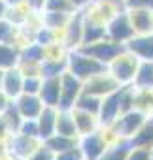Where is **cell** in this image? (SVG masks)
<instances>
[{"instance_id":"4fadbf2b","label":"cell","mask_w":153,"mask_h":160,"mask_svg":"<svg viewBox=\"0 0 153 160\" xmlns=\"http://www.w3.org/2000/svg\"><path fill=\"white\" fill-rule=\"evenodd\" d=\"M125 49L132 53L138 60H153V32L134 34L125 43Z\"/></svg>"},{"instance_id":"1f68e13d","label":"cell","mask_w":153,"mask_h":160,"mask_svg":"<svg viewBox=\"0 0 153 160\" xmlns=\"http://www.w3.org/2000/svg\"><path fill=\"white\" fill-rule=\"evenodd\" d=\"M25 160H55V152H53L44 141H40Z\"/></svg>"},{"instance_id":"60d3db41","label":"cell","mask_w":153,"mask_h":160,"mask_svg":"<svg viewBox=\"0 0 153 160\" xmlns=\"http://www.w3.org/2000/svg\"><path fill=\"white\" fill-rule=\"evenodd\" d=\"M91 2H104V4H113L117 8H123V0H91Z\"/></svg>"},{"instance_id":"7a4b0ae2","label":"cell","mask_w":153,"mask_h":160,"mask_svg":"<svg viewBox=\"0 0 153 160\" xmlns=\"http://www.w3.org/2000/svg\"><path fill=\"white\" fill-rule=\"evenodd\" d=\"M104 70H106L104 64H100L98 60L85 55L80 47L66 51V72H70L72 75L82 79V81H85V79H89L95 73H100Z\"/></svg>"},{"instance_id":"d4e9b609","label":"cell","mask_w":153,"mask_h":160,"mask_svg":"<svg viewBox=\"0 0 153 160\" xmlns=\"http://www.w3.org/2000/svg\"><path fill=\"white\" fill-rule=\"evenodd\" d=\"M55 134L68 136V138H78V130H76V124H74L72 109H59V111H57Z\"/></svg>"},{"instance_id":"5b68a950","label":"cell","mask_w":153,"mask_h":160,"mask_svg":"<svg viewBox=\"0 0 153 160\" xmlns=\"http://www.w3.org/2000/svg\"><path fill=\"white\" fill-rule=\"evenodd\" d=\"M134 36V28L130 25L129 13L125 8L117 10L106 23V38L115 42V43H127L130 38Z\"/></svg>"},{"instance_id":"f546056e","label":"cell","mask_w":153,"mask_h":160,"mask_svg":"<svg viewBox=\"0 0 153 160\" xmlns=\"http://www.w3.org/2000/svg\"><path fill=\"white\" fill-rule=\"evenodd\" d=\"M100 100L102 98H97L93 94H87V92H82L76 100L74 108L72 109H82V111H87V113H93L97 115L98 113V108H100Z\"/></svg>"},{"instance_id":"e0dca14e","label":"cell","mask_w":153,"mask_h":160,"mask_svg":"<svg viewBox=\"0 0 153 160\" xmlns=\"http://www.w3.org/2000/svg\"><path fill=\"white\" fill-rule=\"evenodd\" d=\"M106 38V25L97 21V19H91L85 15L83 12V32H82V45H89V43H95V42H100Z\"/></svg>"},{"instance_id":"5bb4252c","label":"cell","mask_w":153,"mask_h":160,"mask_svg":"<svg viewBox=\"0 0 153 160\" xmlns=\"http://www.w3.org/2000/svg\"><path fill=\"white\" fill-rule=\"evenodd\" d=\"M13 108L21 119H36L40 115V111L44 109V104H42L38 94H25L23 92L13 100Z\"/></svg>"},{"instance_id":"4316f807","label":"cell","mask_w":153,"mask_h":160,"mask_svg":"<svg viewBox=\"0 0 153 160\" xmlns=\"http://www.w3.org/2000/svg\"><path fill=\"white\" fill-rule=\"evenodd\" d=\"M0 43H23L21 40V28L8 21L6 17L0 19Z\"/></svg>"},{"instance_id":"9c48e42d","label":"cell","mask_w":153,"mask_h":160,"mask_svg":"<svg viewBox=\"0 0 153 160\" xmlns=\"http://www.w3.org/2000/svg\"><path fill=\"white\" fill-rule=\"evenodd\" d=\"M119 87H121V85L110 75V72L104 70V72L95 73L93 77L85 79V81H83V87H82V92L93 94V96H97V98H104V96H108L110 92H113V91L119 89Z\"/></svg>"},{"instance_id":"ee69618b","label":"cell","mask_w":153,"mask_h":160,"mask_svg":"<svg viewBox=\"0 0 153 160\" xmlns=\"http://www.w3.org/2000/svg\"><path fill=\"white\" fill-rule=\"evenodd\" d=\"M151 160H153V149H151Z\"/></svg>"},{"instance_id":"836d02e7","label":"cell","mask_w":153,"mask_h":160,"mask_svg":"<svg viewBox=\"0 0 153 160\" xmlns=\"http://www.w3.org/2000/svg\"><path fill=\"white\" fill-rule=\"evenodd\" d=\"M40 87H42V75H25V79H23L25 94H38Z\"/></svg>"},{"instance_id":"44dd1931","label":"cell","mask_w":153,"mask_h":160,"mask_svg":"<svg viewBox=\"0 0 153 160\" xmlns=\"http://www.w3.org/2000/svg\"><path fill=\"white\" fill-rule=\"evenodd\" d=\"M66 72V53L57 57H45L40 62V75L42 77H61Z\"/></svg>"},{"instance_id":"d6986e66","label":"cell","mask_w":153,"mask_h":160,"mask_svg":"<svg viewBox=\"0 0 153 160\" xmlns=\"http://www.w3.org/2000/svg\"><path fill=\"white\" fill-rule=\"evenodd\" d=\"M130 147H140V149H153V113L147 115L138 128V132L129 139Z\"/></svg>"},{"instance_id":"f35d334b","label":"cell","mask_w":153,"mask_h":160,"mask_svg":"<svg viewBox=\"0 0 153 160\" xmlns=\"http://www.w3.org/2000/svg\"><path fill=\"white\" fill-rule=\"evenodd\" d=\"M10 104H12V100H10L2 91H0V113H4V111L8 109V106H10Z\"/></svg>"},{"instance_id":"d6a6232c","label":"cell","mask_w":153,"mask_h":160,"mask_svg":"<svg viewBox=\"0 0 153 160\" xmlns=\"http://www.w3.org/2000/svg\"><path fill=\"white\" fill-rule=\"evenodd\" d=\"M17 132L23 134V136L34 138V139L40 141V136H38V122H36V119H23L21 124H19V128H17Z\"/></svg>"},{"instance_id":"52a82bcc","label":"cell","mask_w":153,"mask_h":160,"mask_svg":"<svg viewBox=\"0 0 153 160\" xmlns=\"http://www.w3.org/2000/svg\"><path fill=\"white\" fill-rule=\"evenodd\" d=\"M80 49H82L85 55H89L91 58H95V60H98L100 64L108 66L119 53L125 51V45H123V43H115V42L104 38V40H100V42H95V43H89V45H82Z\"/></svg>"},{"instance_id":"83f0119b","label":"cell","mask_w":153,"mask_h":160,"mask_svg":"<svg viewBox=\"0 0 153 160\" xmlns=\"http://www.w3.org/2000/svg\"><path fill=\"white\" fill-rule=\"evenodd\" d=\"M68 19H70V15H68V13L45 12V10L40 13V25H44V27H47V28H51V30L59 32V34H61V30L64 28V25L68 23Z\"/></svg>"},{"instance_id":"b9f144b4","label":"cell","mask_w":153,"mask_h":160,"mask_svg":"<svg viewBox=\"0 0 153 160\" xmlns=\"http://www.w3.org/2000/svg\"><path fill=\"white\" fill-rule=\"evenodd\" d=\"M6 10H8L6 2H4V0H0V19H2V17L6 15Z\"/></svg>"},{"instance_id":"7402d4cb","label":"cell","mask_w":153,"mask_h":160,"mask_svg":"<svg viewBox=\"0 0 153 160\" xmlns=\"http://www.w3.org/2000/svg\"><path fill=\"white\" fill-rule=\"evenodd\" d=\"M21 45L19 43H0V72L19 66Z\"/></svg>"},{"instance_id":"74e56055","label":"cell","mask_w":153,"mask_h":160,"mask_svg":"<svg viewBox=\"0 0 153 160\" xmlns=\"http://www.w3.org/2000/svg\"><path fill=\"white\" fill-rule=\"evenodd\" d=\"M44 4H45V0H23V6L30 13H42L44 12Z\"/></svg>"},{"instance_id":"8fae6325","label":"cell","mask_w":153,"mask_h":160,"mask_svg":"<svg viewBox=\"0 0 153 160\" xmlns=\"http://www.w3.org/2000/svg\"><path fill=\"white\" fill-rule=\"evenodd\" d=\"M23 79H25V75L19 66L4 70L2 77H0V91L13 102L19 94H23Z\"/></svg>"},{"instance_id":"f6af8a7d","label":"cell","mask_w":153,"mask_h":160,"mask_svg":"<svg viewBox=\"0 0 153 160\" xmlns=\"http://www.w3.org/2000/svg\"><path fill=\"white\" fill-rule=\"evenodd\" d=\"M0 77H2V72H0Z\"/></svg>"},{"instance_id":"ab89813d","label":"cell","mask_w":153,"mask_h":160,"mask_svg":"<svg viewBox=\"0 0 153 160\" xmlns=\"http://www.w3.org/2000/svg\"><path fill=\"white\" fill-rule=\"evenodd\" d=\"M70 2L74 4L76 10H85V8L91 4V0H70Z\"/></svg>"},{"instance_id":"30bf717a","label":"cell","mask_w":153,"mask_h":160,"mask_svg":"<svg viewBox=\"0 0 153 160\" xmlns=\"http://www.w3.org/2000/svg\"><path fill=\"white\" fill-rule=\"evenodd\" d=\"M82 87H83L82 79L72 75L70 72H64L61 75V98L57 109H72L78 96L82 94Z\"/></svg>"},{"instance_id":"7bdbcfd3","label":"cell","mask_w":153,"mask_h":160,"mask_svg":"<svg viewBox=\"0 0 153 160\" xmlns=\"http://www.w3.org/2000/svg\"><path fill=\"white\" fill-rule=\"evenodd\" d=\"M0 160H17V158H13V156H10L8 152H2V154H0Z\"/></svg>"},{"instance_id":"e575fe53","label":"cell","mask_w":153,"mask_h":160,"mask_svg":"<svg viewBox=\"0 0 153 160\" xmlns=\"http://www.w3.org/2000/svg\"><path fill=\"white\" fill-rule=\"evenodd\" d=\"M55 160H83V156H82L80 147L76 145V147H72V149H66V151H62V152H57V154H55Z\"/></svg>"},{"instance_id":"ba28073f","label":"cell","mask_w":153,"mask_h":160,"mask_svg":"<svg viewBox=\"0 0 153 160\" xmlns=\"http://www.w3.org/2000/svg\"><path fill=\"white\" fill-rule=\"evenodd\" d=\"M82 32H83V10L74 12L61 30V43L66 51L82 47Z\"/></svg>"},{"instance_id":"2e32d148","label":"cell","mask_w":153,"mask_h":160,"mask_svg":"<svg viewBox=\"0 0 153 160\" xmlns=\"http://www.w3.org/2000/svg\"><path fill=\"white\" fill-rule=\"evenodd\" d=\"M38 96L44 106L57 108L61 98V77H42V87L38 91Z\"/></svg>"},{"instance_id":"ffe728a7","label":"cell","mask_w":153,"mask_h":160,"mask_svg":"<svg viewBox=\"0 0 153 160\" xmlns=\"http://www.w3.org/2000/svg\"><path fill=\"white\" fill-rule=\"evenodd\" d=\"M72 117H74L76 130H78V138L85 136V134H91V132L100 128L98 119L93 113H87V111H82V109H72Z\"/></svg>"},{"instance_id":"603a6c76","label":"cell","mask_w":153,"mask_h":160,"mask_svg":"<svg viewBox=\"0 0 153 160\" xmlns=\"http://www.w3.org/2000/svg\"><path fill=\"white\" fill-rule=\"evenodd\" d=\"M134 89H153V60H140L134 79H132Z\"/></svg>"},{"instance_id":"8d00e7d4","label":"cell","mask_w":153,"mask_h":160,"mask_svg":"<svg viewBox=\"0 0 153 160\" xmlns=\"http://www.w3.org/2000/svg\"><path fill=\"white\" fill-rule=\"evenodd\" d=\"M123 8L130 10V8H144V10H151L153 12V0H123Z\"/></svg>"},{"instance_id":"ac0fdd59","label":"cell","mask_w":153,"mask_h":160,"mask_svg":"<svg viewBox=\"0 0 153 160\" xmlns=\"http://www.w3.org/2000/svg\"><path fill=\"white\" fill-rule=\"evenodd\" d=\"M57 108H51V106H44V109L40 111V115L36 117V122H38V136H40V141L47 139L51 134H55V122H57Z\"/></svg>"},{"instance_id":"277c9868","label":"cell","mask_w":153,"mask_h":160,"mask_svg":"<svg viewBox=\"0 0 153 160\" xmlns=\"http://www.w3.org/2000/svg\"><path fill=\"white\" fill-rule=\"evenodd\" d=\"M138 58L129 53L127 49L123 53H119L108 66L106 70L110 72V75L115 79V81L125 87V85H132V79H134V73H136V68H138Z\"/></svg>"},{"instance_id":"4dcf8cb0","label":"cell","mask_w":153,"mask_h":160,"mask_svg":"<svg viewBox=\"0 0 153 160\" xmlns=\"http://www.w3.org/2000/svg\"><path fill=\"white\" fill-rule=\"evenodd\" d=\"M44 10L45 12H59V13H68L72 15L74 12H78L74 8V4L70 0H45L44 4Z\"/></svg>"},{"instance_id":"9a60e30c","label":"cell","mask_w":153,"mask_h":160,"mask_svg":"<svg viewBox=\"0 0 153 160\" xmlns=\"http://www.w3.org/2000/svg\"><path fill=\"white\" fill-rule=\"evenodd\" d=\"M127 10V8H125ZM134 34H149L153 32V12L144 8H130L127 10Z\"/></svg>"},{"instance_id":"f1b7e54d","label":"cell","mask_w":153,"mask_h":160,"mask_svg":"<svg viewBox=\"0 0 153 160\" xmlns=\"http://www.w3.org/2000/svg\"><path fill=\"white\" fill-rule=\"evenodd\" d=\"M44 143L57 154L62 152L66 149H72L78 145V138H68V136H61V134H51L47 139H44Z\"/></svg>"},{"instance_id":"cb8c5ba5","label":"cell","mask_w":153,"mask_h":160,"mask_svg":"<svg viewBox=\"0 0 153 160\" xmlns=\"http://www.w3.org/2000/svg\"><path fill=\"white\" fill-rule=\"evenodd\" d=\"M132 109L144 113L145 117L153 113V89H134L132 87Z\"/></svg>"},{"instance_id":"3957f363","label":"cell","mask_w":153,"mask_h":160,"mask_svg":"<svg viewBox=\"0 0 153 160\" xmlns=\"http://www.w3.org/2000/svg\"><path fill=\"white\" fill-rule=\"evenodd\" d=\"M112 141H113L112 132L108 128H98L91 134L80 136L78 138V147L82 151L83 160H97Z\"/></svg>"},{"instance_id":"484cf974","label":"cell","mask_w":153,"mask_h":160,"mask_svg":"<svg viewBox=\"0 0 153 160\" xmlns=\"http://www.w3.org/2000/svg\"><path fill=\"white\" fill-rule=\"evenodd\" d=\"M130 149L132 147L127 139H113L97 160H127Z\"/></svg>"},{"instance_id":"d590c367","label":"cell","mask_w":153,"mask_h":160,"mask_svg":"<svg viewBox=\"0 0 153 160\" xmlns=\"http://www.w3.org/2000/svg\"><path fill=\"white\" fill-rule=\"evenodd\" d=\"M127 160H151V149H140V147H132L129 151Z\"/></svg>"},{"instance_id":"6da1fadb","label":"cell","mask_w":153,"mask_h":160,"mask_svg":"<svg viewBox=\"0 0 153 160\" xmlns=\"http://www.w3.org/2000/svg\"><path fill=\"white\" fill-rule=\"evenodd\" d=\"M129 109H132V85L119 87L100 100V108L97 113L100 128H110L115 119Z\"/></svg>"},{"instance_id":"7c38bea8","label":"cell","mask_w":153,"mask_h":160,"mask_svg":"<svg viewBox=\"0 0 153 160\" xmlns=\"http://www.w3.org/2000/svg\"><path fill=\"white\" fill-rule=\"evenodd\" d=\"M38 143L40 141L34 139V138H29V136L19 134V132H13V134H8V149H6V152L10 156L17 158V160H25Z\"/></svg>"},{"instance_id":"8992f818","label":"cell","mask_w":153,"mask_h":160,"mask_svg":"<svg viewBox=\"0 0 153 160\" xmlns=\"http://www.w3.org/2000/svg\"><path fill=\"white\" fill-rule=\"evenodd\" d=\"M144 119H145L144 113H140L136 109H129V111H123L108 130L112 132L113 139H127L129 141L138 132V128L142 126Z\"/></svg>"}]
</instances>
